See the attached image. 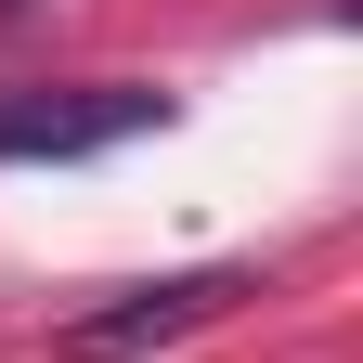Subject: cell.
<instances>
[{
    "label": "cell",
    "instance_id": "obj_1",
    "mask_svg": "<svg viewBox=\"0 0 363 363\" xmlns=\"http://www.w3.org/2000/svg\"><path fill=\"white\" fill-rule=\"evenodd\" d=\"M169 117V91H130V78H91V91H0V169L26 156H117Z\"/></svg>",
    "mask_w": 363,
    "mask_h": 363
},
{
    "label": "cell",
    "instance_id": "obj_2",
    "mask_svg": "<svg viewBox=\"0 0 363 363\" xmlns=\"http://www.w3.org/2000/svg\"><path fill=\"white\" fill-rule=\"evenodd\" d=\"M234 298H259V272H169V286H130V298H104V311H78V325H65V363H130V350H169V337L220 325Z\"/></svg>",
    "mask_w": 363,
    "mask_h": 363
}]
</instances>
